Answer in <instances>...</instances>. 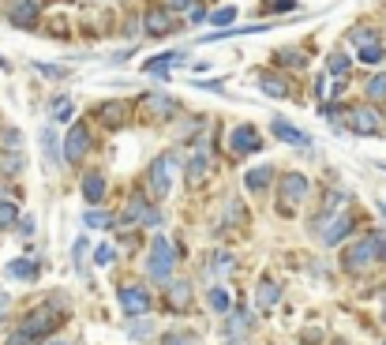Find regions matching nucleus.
<instances>
[{
    "mask_svg": "<svg viewBox=\"0 0 386 345\" xmlns=\"http://www.w3.org/2000/svg\"><path fill=\"white\" fill-rule=\"evenodd\" d=\"M379 259H386V241H382V233H368L364 241H356L349 251H345V270L364 274L368 267H375Z\"/></svg>",
    "mask_w": 386,
    "mask_h": 345,
    "instance_id": "nucleus-1",
    "label": "nucleus"
},
{
    "mask_svg": "<svg viewBox=\"0 0 386 345\" xmlns=\"http://www.w3.org/2000/svg\"><path fill=\"white\" fill-rule=\"evenodd\" d=\"M60 323H64V319H60V312L53 308V304H42V308H34L31 315H26L19 330H26L31 338H38V341H42V338H45V334H53V330H57Z\"/></svg>",
    "mask_w": 386,
    "mask_h": 345,
    "instance_id": "nucleus-2",
    "label": "nucleus"
},
{
    "mask_svg": "<svg viewBox=\"0 0 386 345\" xmlns=\"http://www.w3.org/2000/svg\"><path fill=\"white\" fill-rule=\"evenodd\" d=\"M172 244L165 241V236H154V244H150V259H146V270H150L154 282H169L172 278Z\"/></svg>",
    "mask_w": 386,
    "mask_h": 345,
    "instance_id": "nucleus-3",
    "label": "nucleus"
},
{
    "mask_svg": "<svg viewBox=\"0 0 386 345\" xmlns=\"http://www.w3.org/2000/svg\"><path fill=\"white\" fill-rule=\"evenodd\" d=\"M172 154H158L150 169H146V184H150V195L154 199H165L169 195V184H172Z\"/></svg>",
    "mask_w": 386,
    "mask_h": 345,
    "instance_id": "nucleus-4",
    "label": "nucleus"
},
{
    "mask_svg": "<svg viewBox=\"0 0 386 345\" xmlns=\"http://www.w3.org/2000/svg\"><path fill=\"white\" fill-rule=\"evenodd\" d=\"M87 150H90V128H87V124H75V128L68 131V139H64V162H68V165H79Z\"/></svg>",
    "mask_w": 386,
    "mask_h": 345,
    "instance_id": "nucleus-5",
    "label": "nucleus"
},
{
    "mask_svg": "<svg viewBox=\"0 0 386 345\" xmlns=\"http://www.w3.org/2000/svg\"><path fill=\"white\" fill-rule=\"evenodd\" d=\"M121 308L124 315H131V319H139V315H146V308H150V293H146L143 285H121Z\"/></svg>",
    "mask_w": 386,
    "mask_h": 345,
    "instance_id": "nucleus-6",
    "label": "nucleus"
},
{
    "mask_svg": "<svg viewBox=\"0 0 386 345\" xmlns=\"http://www.w3.org/2000/svg\"><path fill=\"white\" fill-rule=\"evenodd\" d=\"M349 128L356 131V136H379L382 121H379V113L371 109V105H360V109H349Z\"/></svg>",
    "mask_w": 386,
    "mask_h": 345,
    "instance_id": "nucleus-7",
    "label": "nucleus"
},
{
    "mask_svg": "<svg viewBox=\"0 0 386 345\" xmlns=\"http://www.w3.org/2000/svg\"><path fill=\"white\" fill-rule=\"evenodd\" d=\"M229 147H233V154H255L263 147V139L251 124H236L233 136H229Z\"/></svg>",
    "mask_w": 386,
    "mask_h": 345,
    "instance_id": "nucleus-8",
    "label": "nucleus"
},
{
    "mask_svg": "<svg viewBox=\"0 0 386 345\" xmlns=\"http://www.w3.org/2000/svg\"><path fill=\"white\" fill-rule=\"evenodd\" d=\"M349 229H353V210H338V214L319 229V236H323V244H338V241H345Z\"/></svg>",
    "mask_w": 386,
    "mask_h": 345,
    "instance_id": "nucleus-9",
    "label": "nucleus"
},
{
    "mask_svg": "<svg viewBox=\"0 0 386 345\" xmlns=\"http://www.w3.org/2000/svg\"><path fill=\"white\" fill-rule=\"evenodd\" d=\"M282 199H292V203H304L308 199V192H311V184H308V177L304 172H285L282 177Z\"/></svg>",
    "mask_w": 386,
    "mask_h": 345,
    "instance_id": "nucleus-10",
    "label": "nucleus"
},
{
    "mask_svg": "<svg viewBox=\"0 0 386 345\" xmlns=\"http://www.w3.org/2000/svg\"><path fill=\"white\" fill-rule=\"evenodd\" d=\"M270 131H274L282 143H292V147H308V143H311L308 131L297 128V124H289V121H282V116H274V121H270Z\"/></svg>",
    "mask_w": 386,
    "mask_h": 345,
    "instance_id": "nucleus-11",
    "label": "nucleus"
},
{
    "mask_svg": "<svg viewBox=\"0 0 386 345\" xmlns=\"http://www.w3.org/2000/svg\"><path fill=\"white\" fill-rule=\"evenodd\" d=\"M8 19L16 26H34L38 23V0H8Z\"/></svg>",
    "mask_w": 386,
    "mask_h": 345,
    "instance_id": "nucleus-12",
    "label": "nucleus"
},
{
    "mask_svg": "<svg viewBox=\"0 0 386 345\" xmlns=\"http://www.w3.org/2000/svg\"><path fill=\"white\" fill-rule=\"evenodd\" d=\"M124 221H139V225H158L162 221V214L150 207V203H143V199H131L128 203V214H124Z\"/></svg>",
    "mask_w": 386,
    "mask_h": 345,
    "instance_id": "nucleus-13",
    "label": "nucleus"
},
{
    "mask_svg": "<svg viewBox=\"0 0 386 345\" xmlns=\"http://www.w3.org/2000/svg\"><path fill=\"white\" fill-rule=\"evenodd\" d=\"M188 60V53H165V57H154V60H143V72L146 75H165L169 68Z\"/></svg>",
    "mask_w": 386,
    "mask_h": 345,
    "instance_id": "nucleus-14",
    "label": "nucleus"
},
{
    "mask_svg": "<svg viewBox=\"0 0 386 345\" xmlns=\"http://www.w3.org/2000/svg\"><path fill=\"white\" fill-rule=\"evenodd\" d=\"M270 180H274V165H255V169L244 172V188L248 192H266Z\"/></svg>",
    "mask_w": 386,
    "mask_h": 345,
    "instance_id": "nucleus-15",
    "label": "nucleus"
},
{
    "mask_svg": "<svg viewBox=\"0 0 386 345\" xmlns=\"http://www.w3.org/2000/svg\"><path fill=\"white\" fill-rule=\"evenodd\" d=\"M172 26H177V23H172V16H169V11H150V16L143 19V31H146V34H154V38H165V34H172Z\"/></svg>",
    "mask_w": 386,
    "mask_h": 345,
    "instance_id": "nucleus-16",
    "label": "nucleus"
},
{
    "mask_svg": "<svg viewBox=\"0 0 386 345\" xmlns=\"http://www.w3.org/2000/svg\"><path fill=\"white\" fill-rule=\"evenodd\" d=\"M83 199L90 207H98L105 199V177H101V172H87V177H83Z\"/></svg>",
    "mask_w": 386,
    "mask_h": 345,
    "instance_id": "nucleus-17",
    "label": "nucleus"
},
{
    "mask_svg": "<svg viewBox=\"0 0 386 345\" xmlns=\"http://www.w3.org/2000/svg\"><path fill=\"white\" fill-rule=\"evenodd\" d=\"M282 300V289H277V282H270V278H263V282L255 285V304L266 312V308H274V304Z\"/></svg>",
    "mask_w": 386,
    "mask_h": 345,
    "instance_id": "nucleus-18",
    "label": "nucleus"
},
{
    "mask_svg": "<svg viewBox=\"0 0 386 345\" xmlns=\"http://www.w3.org/2000/svg\"><path fill=\"white\" fill-rule=\"evenodd\" d=\"M169 308H177V312L192 308V285L188 282H169Z\"/></svg>",
    "mask_w": 386,
    "mask_h": 345,
    "instance_id": "nucleus-19",
    "label": "nucleus"
},
{
    "mask_svg": "<svg viewBox=\"0 0 386 345\" xmlns=\"http://www.w3.org/2000/svg\"><path fill=\"white\" fill-rule=\"evenodd\" d=\"M42 154H45V165L57 169V162H60V139H57V131H53V128H42Z\"/></svg>",
    "mask_w": 386,
    "mask_h": 345,
    "instance_id": "nucleus-20",
    "label": "nucleus"
},
{
    "mask_svg": "<svg viewBox=\"0 0 386 345\" xmlns=\"http://www.w3.org/2000/svg\"><path fill=\"white\" fill-rule=\"evenodd\" d=\"M259 90H263V94H270V98H289V83L282 75H274V72L259 75Z\"/></svg>",
    "mask_w": 386,
    "mask_h": 345,
    "instance_id": "nucleus-21",
    "label": "nucleus"
},
{
    "mask_svg": "<svg viewBox=\"0 0 386 345\" xmlns=\"http://www.w3.org/2000/svg\"><path fill=\"white\" fill-rule=\"evenodd\" d=\"M8 274L23 278V282H34V278H38V263L34 259H16V263H8Z\"/></svg>",
    "mask_w": 386,
    "mask_h": 345,
    "instance_id": "nucleus-22",
    "label": "nucleus"
},
{
    "mask_svg": "<svg viewBox=\"0 0 386 345\" xmlns=\"http://www.w3.org/2000/svg\"><path fill=\"white\" fill-rule=\"evenodd\" d=\"M206 154H195L192 158V162H188V188H199V180H203L206 177Z\"/></svg>",
    "mask_w": 386,
    "mask_h": 345,
    "instance_id": "nucleus-23",
    "label": "nucleus"
},
{
    "mask_svg": "<svg viewBox=\"0 0 386 345\" xmlns=\"http://www.w3.org/2000/svg\"><path fill=\"white\" fill-rule=\"evenodd\" d=\"M143 105H150V109H154L158 116H169L172 109H177V102H169L165 94H146V98H143Z\"/></svg>",
    "mask_w": 386,
    "mask_h": 345,
    "instance_id": "nucleus-24",
    "label": "nucleus"
},
{
    "mask_svg": "<svg viewBox=\"0 0 386 345\" xmlns=\"http://www.w3.org/2000/svg\"><path fill=\"white\" fill-rule=\"evenodd\" d=\"M83 225H87V229H113L116 218L113 214H101V210H90V214L83 218Z\"/></svg>",
    "mask_w": 386,
    "mask_h": 345,
    "instance_id": "nucleus-25",
    "label": "nucleus"
},
{
    "mask_svg": "<svg viewBox=\"0 0 386 345\" xmlns=\"http://www.w3.org/2000/svg\"><path fill=\"white\" fill-rule=\"evenodd\" d=\"M162 345H203V341H199V334H192V330H172V334L162 338Z\"/></svg>",
    "mask_w": 386,
    "mask_h": 345,
    "instance_id": "nucleus-26",
    "label": "nucleus"
},
{
    "mask_svg": "<svg viewBox=\"0 0 386 345\" xmlns=\"http://www.w3.org/2000/svg\"><path fill=\"white\" fill-rule=\"evenodd\" d=\"M11 225H19V210H16L11 199H4V203H0V229H11Z\"/></svg>",
    "mask_w": 386,
    "mask_h": 345,
    "instance_id": "nucleus-27",
    "label": "nucleus"
},
{
    "mask_svg": "<svg viewBox=\"0 0 386 345\" xmlns=\"http://www.w3.org/2000/svg\"><path fill=\"white\" fill-rule=\"evenodd\" d=\"M53 121H72V113H75V102L72 98H57V102H53Z\"/></svg>",
    "mask_w": 386,
    "mask_h": 345,
    "instance_id": "nucleus-28",
    "label": "nucleus"
},
{
    "mask_svg": "<svg viewBox=\"0 0 386 345\" xmlns=\"http://www.w3.org/2000/svg\"><path fill=\"white\" fill-rule=\"evenodd\" d=\"M236 19H241V11L236 8H218L214 16H206V23H214V26H233Z\"/></svg>",
    "mask_w": 386,
    "mask_h": 345,
    "instance_id": "nucleus-29",
    "label": "nucleus"
},
{
    "mask_svg": "<svg viewBox=\"0 0 386 345\" xmlns=\"http://www.w3.org/2000/svg\"><path fill=\"white\" fill-rule=\"evenodd\" d=\"M0 147H4V150H11V154H19V147H23L19 131H16V128H4V131H0Z\"/></svg>",
    "mask_w": 386,
    "mask_h": 345,
    "instance_id": "nucleus-30",
    "label": "nucleus"
},
{
    "mask_svg": "<svg viewBox=\"0 0 386 345\" xmlns=\"http://www.w3.org/2000/svg\"><path fill=\"white\" fill-rule=\"evenodd\" d=\"M382 53H386V49H382L379 42H371V45H360V53H356V57H360L364 64H379V60H382Z\"/></svg>",
    "mask_w": 386,
    "mask_h": 345,
    "instance_id": "nucleus-31",
    "label": "nucleus"
},
{
    "mask_svg": "<svg viewBox=\"0 0 386 345\" xmlns=\"http://www.w3.org/2000/svg\"><path fill=\"white\" fill-rule=\"evenodd\" d=\"M229 293H225V289L218 285V289H210V308H214V312H229Z\"/></svg>",
    "mask_w": 386,
    "mask_h": 345,
    "instance_id": "nucleus-32",
    "label": "nucleus"
},
{
    "mask_svg": "<svg viewBox=\"0 0 386 345\" xmlns=\"http://www.w3.org/2000/svg\"><path fill=\"white\" fill-rule=\"evenodd\" d=\"M368 98H386V75H371L368 79Z\"/></svg>",
    "mask_w": 386,
    "mask_h": 345,
    "instance_id": "nucleus-33",
    "label": "nucleus"
},
{
    "mask_svg": "<svg viewBox=\"0 0 386 345\" xmlns=\"http://www.w3.org/2000/svg\"><path fill=\"white\" fill-rule=\"evenodd\" d=\"M225 218H229V221H236V225H248V214H244V207L236 203V199H233L229 207H225Z\"/></svg>",
    "mask_w": 386,
    "mask_h": 345,
    "instance_id": "nucleus-34",
    "label": "nucleus"
},
{
    "mask_svg": "<svg viewBox=\"0 0 386 345\" xmlns=\"http://www.w3.org/2000/svg\"><path fill=\"white\" fill-rule=\"evenodd\" d=\"M113 259H116V251H113V244H98V251H94V263H98V267H109Z\"/></svg>",
    "mask_w": 386,
    "mask_h": 345,
    "instance_id": "nucleus-35",
    "label": "nucleus"
},
{
    "mask_svg": "<svg viewBox=\"0 0 386 345\" xmlns=\"http://www.w3.org/2000/svg\"><path fill=\"white\" fill-rule=\"evenodd\" d=\"M233 267H236V259L229 256V251H218V256H214V270L218 274H229Z\"/></svg>",
    "mask_w": 386,
    "mask_h": 345,
    "instance_id": "nucleus-36",
    "label": "nucleus"
},
{
    "mask_svg": "<svg viewBox=\"0 0 386 345\" xmlns=\"http://www.w3.org/2000/svg\"><path fill=\"white\" fill-rule=\"evenodd\" d=\"M375 42V31H368V26H356L353 31V45H371Z\"/></svg>",
    "mask_w": 386,
    "mask_h": 345,
    "instance_id": "nucleus-37",
    "label": "nucleus"
},
{
    "mask_svg": "<svg viewBox=\"0 0 386 345\" xmlns=\"http://www.w3.org/2000/svg\"><path fill=\"white\" fill-rule=\"evenodd\" d=\"M326 64H330V72H334V75H341V72H349V57H345V53H334V57H330Z\"/></svg>",
    "mask_w": 386,
    "mask_h": 345,
    "instance_id": "nucleus-38",
    "label": "nucleus"
},
{
    "mask_svg": "<svg viewBox=\"0 0 386 345\" xmlns=\"http://www.w3.org/2000/svg\"><path fill=\"white\" fill-rule=\"evenodd\" d=\"M0 165H4V172H8V177H16V172H19L26 162H23V154H11V158H4Z\"/></svg>",
    "mask_w": 386,
    "mask_h": 345,
    "instance_id": "nucleus-39",
    "label": "nucleus"
},
{
    "mask_svg": "<svg viewBox=\"0 0 386 345\" xmlns=\"http://www.w3.org/2000/svg\"><path fill=\"white\" fill-rule=\"evenodd\" d=\"M277 60H282V64H289V68H304V53H277Z\"/></svg>",
    "mask_w": 386,
    "mask_h": 345,
    "instance_id": "nucleus-40",
    "label": "nucleus"
},
{
    "mask_svg": "<svg viewBox=\"0 0 386 345\" xmlns=\"http://www.w3.org/2000/svg\"><path fill=\"white\" fill-rule=\"evenodd\" d=\"M34 68L42 72V75H49V79H64V75H68V72L60 68V64H34Z\"/></svg>",
    "mask_w": 386,
    "mask_h": 345,
    "instance_id": "nucleus-41",
    "label": "nucleus"
},
{
    "mask_svg": "<svg viewBox=\"0 0 386 345\" xmlns=\"http://www.w3.org/2000/svg\"><path fill=\"white\" fill-rule=\"evenodd\" d=\"M4 345H38V338H31V334H26V330H16V334H11Z\"/></svg>",
    "mask_w": 386,
    "mask_h": 345,
    "instance_id": "nucleus-42",
    "label": "nucleus"
},
{
    "mask_svg": "<svg viewBox=\"0 0 386 345\" xmlns=\"http://www.w3.org/2000/svg\"><path fill=\"white\" fill-rule=\"evenodd\" d=\"M266 11H297V0H270Z\"/></svg>",
    "mask_w": 386,
    "mask_h": 345,
    "instance_id": "nucleus-43",
    "label": "nucleus"
},
{
    "mask_svg": "<svg viewBox=\"0 0 386 345\" xmlns=\"http://www.w3.org/2000/svg\"><path fill=\"white\" fill-rule=\"evenodd\" d=\"M146 334H150V319H143V323H131V338H146Z\"/></svg>",
    "mask_w": 386,
    "mask_h": 345,
    "instance_id": "nucleus-44",
    "label": "nucleus"
},
{
    "mask_svg": "<svg viewBox=\"0 0 386 345\" xmlns=\"http://www.w3.org/2000/svg\"><path fill=\"white\" fill-rule=\"evenodd\" d=\"M83 256H87V241L79 236V241H75V267H79V270H83Z\"/></svg>",
    "mask_w": 386,
    "mask_h": 345,
    "instance_id": "nucleus-45",
    "label": "nucleus"
},
{
    "mask_svg": "<svg viewBox=\"0 0 386 345\" xmlns=\"http://www.w3.org/2000/svg\"><path fill=\"white\" fill-rule=\"evenodd\" d=\"M19 233H23V236H31V233H34V218H31V214L19 218Z\"/></svg>",
    "mask_w": 386,
    "mask_h": 345,
    "instance_id": "nucleus-46",
    "label": "nucleus"
},
{
    "mask_svg": "<svg viewBox=\"0 0 386 345\" xmlns=\"http://www.w3.org/2000/svg\"><path fill=\"white\" fill-rule=\"evenodd\" d=\"M165 8H172V11H184V8H192V0H165Z\"/></svg>",
    "mask_w": 386,
    "mask_h": 345,
    "instance_id": "nucleus-47",
    "label": "nucleus"
},
{
    "mask_svg": "<svg viewBox=\"0 0 386 345\" xmlns=\"http://www.w3.org/2000/svg\"><path fill=\"white\" fill-rule=\"evenodd\" d=\"M192 23H206V8H192Z\"/></svg>",
    "mask_w": 386,
    "mask_h": 345,
    "instance_id": "nucleus-48",
    "label": "nucleus"
},
{
    "mask_svg": "<svg viewBox=\"0 0 386 345\" xmlns=\"http://www.w3.org/2000/svg\"><path fill=\"white\" fill-rule=\"evenodd\" d=\"M0 68H4V72H8V60H4V57H0Z\"/></svg>",
    "mask_w": 386,
    "mask_h": 345,
    "instance_id": "nucleus-49",
    "label": "nucleus"
},
{
    "mask_svg": "<svg viewBox=\"0 0 386 345\" xmlns=\"http://www.w3.org/2000/svg\"><path fill=\"white\" fill-rule=\"evenodd\" d=\"M4 195H8V192H4V188H0V203H4Z\"/></svg>",
    "mask_w": 386,
    "mask_h": 345,
    "instance_id": "nucleus-50",
    "label": "nucleus"
},
{
    "mask_svg": "<svg viewBox=\"0 0 386 345\" xmlns=\"http://www.w3.org/2000/svg\"><path fill=\"white\" fill-rule=\"evenodd\" d=\"M49 345H68V341H49Z\"/></svg>",
    "mask_w": 386,
    "mask_h": 345,
    "instance_id": "nucleus-51",
    "label": "nucleus"
},
{
    "mask_svg": "<svg viewBox=\"0 0 386 345\" xmlns=\"http://www.w3.org/2000/svg\"><path fill=\"white\" fill-rule=\"evenodd\" d=\"M382 203H386V195H382Z\"/></svg>",
    "mask_w": 386,
    "mask_h": 345,
    "instance_id": "nucleus-52",
    "label": "nucleus"
}]
</instances>
